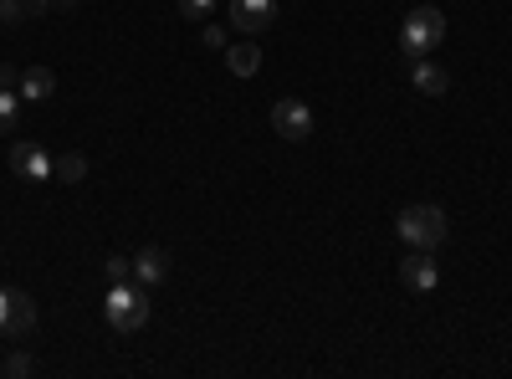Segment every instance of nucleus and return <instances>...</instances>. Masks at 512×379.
I'll return each mask as SVG.
<instances>
[{
	"mask_svg": "<svg viewBox=\"0 0 512 379\" xmlns=\"http://www.w3.org/2000/svg\"><path fill=\"white\" fill-rule=\"evenodd\" d=\"M11 170H16L21 180H31V185H41V180H52V159H47V149H41V144H31V139H21V144L11 149Z\"/></svg>",
	"mask_w": 512,
	"mask_h": 379,
	"instance_id": "obj_6",
	"label": "nucleus"
},
{
	"mask_svg": "<svg viewBox=\"0 0 512 379\" xmlns=\"http://www.w3.org/2000/svg\"><path fill=\"white\" fill-rule=\"evenodd\" d=\"M446 41V16L436 6H415L400 26V57L415 62V57H431L436 47Z\"/></svg>",
	"mask_w": 512,
	"mask_h": 379,
	"instance_id": "obj_1",
	"label": "nucleus"
},
{
	"mask_svg": "<svg viewBox=\"0 0 512 379\" xmlns=\"http://www.w3.org/2000/svg\"><path fill=\"white\" fill-rule=\"evenodd\" d=\"M52 175H57L62 185H77V180H88V159H82V154H62V159L52 164Z\"/></svg>",
	"mask_w": 512,
	"mask_h": 379,
	"instance_id": "obj_14",
	"label": "nucleus"
},
{
	"mask_svg": "<svg viewBox=\"0 0 512 379\" xmlns=\"http://www.w3.org/2000/svg\"><path fill=\"white\" fill-rule=\"evenodd\" d=\"M0 328H6V292H0Z\"/></svg>",
	"mask_w": 512,
	"mask_h": 379,
	"instance_id": "obj_21",
	"label": "nucleus"
},
{
	"mask_svg": "<svg viewBox=\"0 0 512 379\" xmlns=\"http://www.w3.org/2000/svg\"><path fill=\"white\" fill-rule=\"evenodd\" d=\"M16 82H21V77H16L11 67H0V88H16Z\"/></svg>",
	"mask_w": 512,
	"mask_h": 379,
	"instance_id": "obj_20",
	"label": "nucleus"
},
{
	"mask_svg": "<svg viewBox=\"0 0 512 379\" xmlns=\"http://www.w3.org/2000/svg\"><path fill=\"white\" fill-rule=\"evenodd\" d=\"M103 272H108V282H134V262H128V257H108Z\"/></svg>",
	"mask_w": 512,
	"mask_h": 379,
	"instance_id": "obj_17",
	"label": "nucleus"
},
{
	"mask_svg": "<svg viewBox=\"0 0 512 379\" xmlns=\"http://www.w3.org/2000/svg\"><path fill=\"white\" fill-rule=\"evenodd\" d=\"M164 277H169V251L164 246H144L134 257V282L139 287H159Z\"/></svg>",
	"mask_w": 512,
	"mask_h": 379,
	"instance_id": "obj_10",
	"label": "nucleus"
},
{
	"mask_svg": "<svg viewBox=\"0 0 512 379\" xmlns=\"http://www.w3.org/2000/svg\"><path fill=\"white\" fill-rule=\"evenodd\" d=\"M52 6H62V11H72V6H77V0H52Z\"/></svg>",
	"mask_w": 512,
	"mask_h": 379,
	"instance_id": "obj_22",
	"label": "nucleus"
},
{
	"mask_svg": "<svg viewBox=\"0 0 512 379\" xmlns=\"http://www.w3.org/2000/svg\"><path fill=\"white\" fill-rule=\"evenodd\" d=\"M31 11H26V0H0V21L6 26H16V21H26Z\"/></svg>",
	"mask_w": 512,
	"mask_h": 379,
	"instance_id": "obj_19",
	"label": "nucleus"
},
{
	"mask_svg": "<svg viewBox=\"0 0 512 379\" xmlns=\"http://www.w3.org/2000/svg\"><path fill=\"white\" fill-rule=\"evenodd\" d=\"M410 82H415L425 98H441V93L451 88V72H446L441 62H431V57H415V62H410Z\"/></svg>",
	"mask_w": 512,
	"mask_h": 379,
	"instance_id": "obj_9",
	"label": "nucleus"
},
{
	"mask_svg": "<svg viewBox=\"0 0 512 379\" xmlns=\"http://www.w3.org/2000/svg\"><path fill=\"white\" fill-rule=\"evenodd\" d=\"M277 21V0H231V26L241 36H256Z\"/></svg>",
	"mask_w": 512,
	"mask_h": 379,
	"instance_id": "obj_5",
	"label": "nucleus"
},
{
	"mask_svg": "<svg viewBox=\"0 0 512 379\" xmlns=\"http://www.w3.org/2000/svg\"><path fill=\"white\" fill-rule=\"evenodd\" d=\"M200 36H205V47H210V52H226V47H231V31H226L221 21H210Z\"/></svg>",
	"mask_w": 512,
	"mask_h": 379,
	"instance_id": "obj_16",
	"label": "nucleus"
},
{
	"mask_svg": "<svg viewBox=\"0 0 512 379\" xmlns=\"http://www.w3.org/2000/svg\"><path fill=\"white\" fill-rule=\"evenodd\" d=\"M103 318L118 333H134L149 323V292L134 282H108V298H103Z\"/></svg>",
	"mask_w": 512,
	"mask_h": 379,
	"instance_id": "obj_3",
	"label": "nucleus"
},
{
	"mask_svg": "<svg viewBox=\"0 0 512 379\" xmlns=\"http://www.w3.org/2000/svg\"><path fill=\"white\" fill-rule=\"evenodd\" d=\"M395 226H400V236H405L415 251H436V246L451 236V221H446L441 205H405Z\"/></svg>",
	"mask_w": 512,
	"mask_h": 379,
	"instance_id": "obj_2",
	"label": "nucleus"
},
{
	"mask_svg": "<svg viewBox=\"0 0 512 379\" xmlns=\"http://www.w3.org/2000/svg\"><path fill=\"white\" fill-rule=\"evenodd\" d=\"M226 67H231L236 77H256V67H262L256 41H236V47H226Z\"/></svg>",
	"mask_w": 512,
	"mask_h": 379,
	"instance_id": "obj_12",
	"label": "nucleus"
},
{
	"mask_svg": "<svg viewBox=\"0 0 512 379\" xmlns=\"http://www.w3.org/2000/svg\"><path fill=\"white\" fill-rule=\"evenodd\" d=\"M0 374H11V379H26V374H36V359L31 354H6V359H0Z\"/></svg>",
	"mask_w": 512,
	"mask_h": 379,
	"instance_id": "obj_15",
	"label": "nucleus"
},
{
	"mask_svg": "<svg viewBox=\"0 0 512 379\" xmlns=\"http://www.w3.org/2000/svg\"><path fill=\"white\" fill-rule=\"evenodd\" d=\"M21 123V93L16 88H0V139H11Z\"/></svg>",
	"mask_w": 512,
	"mask_h": 379,
	"instance_id": "obj_13",
	"label": "nucleus"
},
{
	"mask_svg": "<svg viewBox=\"0 0 512 379\" xmlns=\"http://www.w3.org/2000/svg\"><path fill=\"white\" fill-rule=\"evenodd\" d=\"M436 277H441V267L431 262V251H415V246H410V257L400 262V282H405L410 292H431Z\"/></svg>",
	"mask_w": 512,
	"mask_h": 379,
	"instance_id": "obj_8",
	"label": "nucleus"
},
{
	"mask_svg": "<svg viewBox=\"0 0 512 379\" xmlns=\"http://www.w3.org/2000/svg\"><path fill=\"white\" fill-rule=\"evenodd\" d=\"M16 93H21V103H52V93H57L52 67H26L21 82H16Z\"/></svg>",
	"mask_w": 512,
	"mask_h": 379,
	"instance_id": "obj_11",
	"label": "nucleus"
},
{
	"mask_svg": "<svg viewBox=\"0 0 512 379\" xmlns=\"http://www.w3.org/2000/svg\"><path fill=\"white\" fill-rule=\"evenodd\" d=\"M210 11H216V0H180V16L185 21H205Z\"/></svg>",
	"mask_w": 512,
	"mask_h": 379,
	"instance_id": "obj_18",
	"label": "nucleus"
},
{
	"mask_svg": "<svg viewBox=\"0 0 512 379\" xmlns=\"http://www.w3.org/2000/svg\"><path fill=\"white\" fill-rule=\"evenodd\" d=\"M0 333H11V339L36 333V303H31V292H21V287L6 292V328H0Z\"/></svg>",
	"mask_w": 512,
	"mask_h": 379,
	"instance_id": "obj_7",
	"label": "nucleus"
},
{
	"mask_svg": "<svg viewBox=\"0 0 512 379\" xmlns=\"http://www.w3.org/2000/svg\"><path fill=\"white\" fill-rule=\"evenodd\" d=\"M272 129H277V139H292V144L313 139V108L303 98H282L272 108Z\"/></svg>",
	"mask_w": 512,
	"mask_h": 379,
	"instance_id": "obj_4",
	"label": "nucleus"
}]
</instances>
